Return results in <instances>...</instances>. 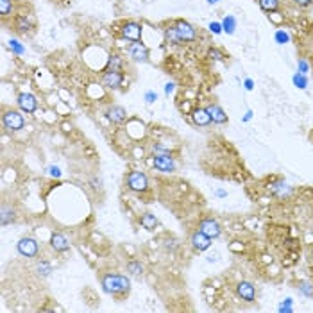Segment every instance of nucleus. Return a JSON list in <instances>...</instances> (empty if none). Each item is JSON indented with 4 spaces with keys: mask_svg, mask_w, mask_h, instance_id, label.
<instances>
[{
    "mask_svg": "<svg viewBox=\"0 0 313 313\" xmlns=\"http://www.w3.org/2000/svg\"><path fill=\"white\" fill-rule=\"evenodd\" d=\"M297 288H299L301 294L306 295V297H313V285L312 283H308V281H301Z\"/></svg>",
    "mask_w": 313,
    "mask_h": 313,
    "instance_id": "obj_25",
    "label": "nucleus"
},
{
    "mask_svg": "<svg viewBox=\"0 0 313 313\" xmlns=\"http://www.w3.org/2000/svg\"><path fill=\"white\" fill-rule=\"evenodd\" d=\"M102 288L106 294L111 295L127 294L131 288V281H129V277L122 276V274H106L102 277Z\"/></svg>",
    "mask_w": 313,
    "mask_h": 313,
    "instance_id": "obj_1",
    "label": "nucleus"
},
{
    "mask_svg": "<svg viewBox=\"0 0 313 313\" xmlns=\"http://www.w3.org/2000/svg\"><path fill=\"white\" fill-rule=\"evenodd\" d=\"M193 122H195L197 126H210L211 124V118H210V115H208V111H206V108L204 109H195L193 111Z\"/></svg>",
    "mask_w": 313,
    "mask_h": 313,
    "instance_id": "obj_18",
    "label": "nucleus"
},
{
    "mask_svg": "<svg viewBox=\"0 0 313 313\" xmlns=\"http://www.w3.org/2000/svg\"><path fill=\"white\" fill-rule=\"evenodd\" d=\"M2 122H4L5 129H9V131H20V129H24V117L20 115L18 111H5L4 117H2Z\"/></svg>",
    "mask_w": 313,
    "mask_h": 313,
    "instance_id": "obj_3",
    "label": "nucleus"
},
{
    "mask_svg": "<svg viewBox=\"0 0 313 313\" xmlns=\"http://www.w3.org/2000/svg\"><path fill=\"white\" fill-rule=\"evenodd\" d=\"M176 29H178V34L181 38V42H193L197 38L195 29H193L192 24H188V22H178L176 24Z\"/></svg>",
    "mask_w": 313,
    "mask_h": 313,
    "instance_id": "obj_7",
    "label": "nucleus"
},
{
    "mask_svg": "<svg viewBox=\"0 0 313 313\" xmlns=\"http://www.w3.org/2000/svg\"><path fill=\"white\" fill-rule=\"evenodd\" d=\"M145 100L149 104L156 102V100H158V93H156V91H145Z\"/></svg>",
    "mask_w": 313,
    "mask_h": 313,
    "instance_id": "obj_35",
    "label": "nucleus"
},
{
    "mask_svg": "<svg viewBox=\"0 0 313 313\" xmlns=\"http://www.w3.org/2000/svg\"><path fill=\"white\" fill-rule=\"evenodd\" d=\"M297 72H301V74H304V75H308V72H310L308 61L303 59V57H299V59H297Z\"/></svg>",
    "mask_w": 313,
    "mask_h": 313,
    "instance_id": "obj_30",
    "label": "nucleus"
},
{
    "mask_svg": "<svg viewBox=\"0 0 313 313\" xmlns=\"http://www.w3.org/2000/svg\"><path fill=\"white\" fill-rule=\"evenodd\" d=\"M268 188H270V192L276 193L277 197H288L290 193H292V188H290V184H286L283 179H277V181L272 182Z\"/></svg>",
    "mask_w": 313,
    "mask_h": 313,
    "instance_id": "obj_17",
    "label": "nucleus"
},
{
    "mask_svg": "<svg viewBox=\"0 0 313 313\" xmlns=\"http://www.w3.org/2000/svg\"><path fill=\"white\" fill-rule=\"evenodd\" d=\"M129 54L136 61H147L149 59V48L145 47L141 42H133L129 45Z\"/></svg>",
    "mask_w": 313,
    "mask_h": 313,
    "instance_id": "obj_10",
    "label": "nucleus"
},
{
    "mask_svg": "<svg viewBox=\"0 0 313 313\" xmlns=\"http://www.w3.org/2000/svg\"><path fill=\"white\" fill-rule=\"evenodd\" d=\"M222 29H224V33L234 34V29H236V18H234L233 14H227V16L222 20Z\"/></svg>",
    "mask_w": 313,
    "mask_h": 313,
    "instance_id": "obj_21",
    "label": "nucleus"
},
{
    "mask_svg": "<svg viewBox=\"0 0 313 313\" xmlns=\"http://www.w3.org/2000/svg\"><path fill=\"white\" fill-rule=\"evenodd\" d=\"M236 292L238 295L242 297L243 301H247V303H253L256 299V288H254L253 283H249V281H240L238 286H236Z\"/></svg>",
    "mask_w": 313,
    "mask_h": 313,
    "instance_id": "obj_8",
    "label": "nucleus"
},
{
    "mask_svg": "<svg viewBox=\"0 0 313 313\" xmlns=\"http://www.w3.org/2000/svg\"><path fill=\"white\" fill-rule=\"evenodd\" d=\"M165 36H167V42L169 43H181V38H179V34H178V29L176 27H169L167 31H165Z\"/></svg>",
    "mask_w": 313,
    "mask_h": 313,
    "instance_id": "obj_23",
    "label": "nucleus"
},
{
    "mask_svg": "<svg viewBox=\"0 0 313 313\" xmlns=\"http://www.w3.org/2000/svg\"><path fill=\"white\" fill-rule=\"evenodd\" d=\"M127 186L131 188L133 192H145L149 188V179H147V176L143 172L134 170V172L127 176Z\"/></svg>",
    "mask_w": 313,
    "mask_h": 313,
    "instance_id": "obj_2",
    "label": "nucleus"
},
{
    "mask_svg": "<svg viewBox=\"0 0 313 313\" xmlns=\"http://www.w3.org/2000/svg\"><path fill=\"white\" fill-rule=\"evenodd\" d=\"M274 40H276L277 45H285V43L290 42V34L286 31H283V29H277L276 34H274Z\"/></svg>",
    "mask_w": 313,
    "mask_h": 313,
    "instance_id": "obj_24",
    "label": "nucleus"
},
{
    "mask_svg": "<svg viewBox=\"0 0 313 313\" xmlns=\"http://www.w3.org/2000/svg\"><path fill=\"white\" fill-rule=\"evenodd\" d=\"M210 4H217V2H220V0H208Z\"/></svg>",
    "mask_w": 313,
    "mask_h": 313,
    "instance_id": "obj_43",
    "label": "nucleus"
},
{
    "mask_svg": "<svg viewBox=\"0 0 313 313\" xmlns=\"http://www.w3.org/2000/svg\"><path fill=\"white\" fill-rule=\"evenodd\" d=\"M50 245H52V249H56V251H59V253H65V251H68V249H70V243H68V240H66L61 233L52 234Z\"/></svg>",
    "mask_w": 313,
    "mask_h": 313,
    "instance_id": "obj_16",
    "label": "nucleus"
},
{
    "mask_svg": "<svg viewBox=\"0 0 313 313\" xmlns=\"http://www.w3.org/2000/svg\"><path fill=\"white\" fill-rule=\"evenodd\" d=\"M18 27H20V31H27V29H29V22L25 18H20L18 20Z\"/></svg>",
    "mask_w": 313,
    "mask_h": 313,
    "instance_id": "obj_37",
    "label": "nucleus"
},
{
    "mask_svg": "<svg viewBox=\"0 0 313 313\" xmlns=\"http://www.w3.org/2000/svg\"><path fill=\"white\" fill-rule=\"evenodd\" d=\"M122 34H124V38L131 40V42H140L141 25H138L136 22H129V24L124 25V29H122Z\"/></svg>",
    "mask_w": 313,
    "mask_h": 313,
    "instance_id": "obj_14",
    "label": "nucleus"
},
{
    "mask_svg": "<svg viewBox=\"0 0 313 313\" xmlns=\"http://www.w3.org/2000/svg\"><path fill=\"white\" fill-rule=\"evenodd\" d=\"M199 231L208 234L210 238H217V236H220V233H222V227H220V224L215 219H204L201 220V224H199Z\"/></svg>",
    "mask_w": 313,
    "mask_h": 313,
    "instance_id": "obj_4",
    "label": "nucleus"
},
{
    "mask_svg": "<svg viewBox=\"0 0 313 313\" xmlns=\"http://www.w3.org/2000/svg\"><path fill=\"white\" fill-rule=\"evenodd\" d=\"M292 83H294L295 88H299V89L308 88V77L304 74H301V72H295L294 77H292Z\"/></svg>",
    "mask_w": 313,
    "mask_h": 313,
    "instance_id": "obj_22",
    "label": "nucleus"
},
{
    "mask_svg": "<svg viewBox=\"0 0 313 313\" xmlns=\"http://www.w3.org/2000/svg\"><path fill=\"white\" fill-rule=\"evenodd\" d=\"M217 195H219V197H227V192H225V190H219V192H217Z\"/></svg>",
    "mask_w": 313,
    "mask_h": 313,
    "instance_id": "obj_42",
    "label": "nucleus"
},
{
    "mask_svg": "<svg viewBox=\"0 0 313 313\" xmlns=\"http://www.w3.org/2000/svg\"><path fill=\"white\" fill-rule=\"evenodd\" d=\"M50 176H56V178H59V176H61L59 169H57V167H50Z\"/></svg>",
    "mask_w": 313,
    "mask_h": 313,
    "instance_id": "obj_41",
    "label": "nucleus"
},
{
    "mask_svg": "<svg viewBox=\"0 0 313 313\" xmlns=\"http://www.w3.org/2000/svg\"><path fill=\"white\" fill-rule=\"evenodd\" d=\"M11 9H13L11 0H0V13H2V16H7Z\"/></svg>",
    "mask_w": 313,
    "mask_h": 313,
    "instance_id": "obj_29",
    "label": "nucleus"
},
{
    "mask_svg": "<svg viewBox=\"0 0 313 313\" xmlns=\"http://www.w3.org/2000/svg\"><path fill=\"white\" fill-rule=\"evenodd\" d=\"M127 270L131 272L133 276H141V274H143V265L138 262H131L127 265Z\"/></svg>",
    "mask_w": 313,
    "mask_h": 313,
    "instance_id": "obj_26",
    "label": "nucleus"
},
{
    "mask_svg": "<svg viewBox=\"0 0 313 313\" xmlns=\"http://www.w3.org/2000/svg\"><path fill=\"white\" fill-rule=\"evenodd\" d=\"M206 111H208V115H210L213 124H225V122H227V115H225V111L220 108L219 104H210V106H206Z\"/></svg>",
    "mask_w": 313,
    "mask_h": 313,
    "instance_id": "obj_12",
    "label": "nucleus"
},
{
    "mask_svg": "<svg viewBox=\"0 0 313 313\" xmlns=\"http://www.w3.org/2000/svg\"><path fill=\"white\" fill-rule=\"evenodd\" d=\"M102 85L108 88H118L122 85V74L120 70H106L102 75Z\"/></svg>",
    "mask_w": 313,
    "mask_h": 313,
    "instance_id": "obj_13",
    "label": "nucleus"
},
{
    "mask_svg": "<svg viewBox=\"0 0 313 313\" xmlns=\"http://www.w3.org/2000/svg\"><path fill=\"white\" fill-rule=\"evenodd\" d=\"M210 57H213L215 61H224V54L220 50H217V48H211L210 50Z\"/></svg>",
    "mask_w": 313,
    "mask_h": 313,
    "instance_id": "obj_34",
    "label": "nucleus"
},
{
    "mask_svg": "<svg viewBox=\"0 0 313 313\" xmlns=\"http://www.w3.org/2000/svg\"><path fill=\"white\" fill-rule=\"evenodd\" d=\"M141 225H143L147 231H154L156 225H158V219H156L154 215H150V213H145L143 217H141Z\"/></svg>",
    "mask_w": 313,
    "mask_h": 313,
    "instance_id": "obj_20",
    "label": "nucleus"
},
{
    "mask_svg": "<svg viewBox=\"0 0 313 313\" xmlns=\"http://www.w3.org/2000/svg\"><path fill=\"white\" fill-rule=\"evenodd\" d=\"M258 4L267 13H276L279 9V0H258Z\"/></svg>",
    "mask_w": 313,
    "mask_h": 313,
    "instance_id": "obj_19",
    "label": "nucleus"
},
{
    "mask_svg": "<svg viewBox=\"0 0 313 313\" xmlns=\"http://www.w3.org/2000/svg\"><path fill=\"white\" fill-rule=\"evenodd\" d=\"M210 31L213 34H220L222 31H224V29H222V24H219V22H211V24H210Z\"/></svg>",
    "mask_w": 313,
    "mask_h": 313,
    "instance_id": "obj_33",
    "label": "nucleus"
},
{
    "mask_svg": "<svg viewBox=\"0 0 313 313\" xmlns=\"http://www.w3.org/2000/svg\"><path fill=\"white\" fill-rule=\"evenodd\" d=\"M243 88L247 89V91H251V89L254 88V81H253V79H249V77H247V79L243 81Z\"/></svg>",
    "mask_w": 313,
    "mask_h": 313,
    "instance_id": "obj_36",
    "label": "nucleus"
},
{
    "mask_svg": "<svg viewBox=\"0 0 313 313\" xmlns=\"http://www.w3.org/2000/svg\"><path fill=\"white\" fill-rule=\"evenodd\" d=\"M38 270H40V274H43V276H48V274H50V267L45 262H42V263H38Z\"/></svg>",
    "mask_w": 313,
    "mask_h": 313,
    "instance_id": "obj_32",
    "label": "nucleus"
},
{
    "mask_svg": "<svg viewBox=\"0 0 313 313\" xmlns=\"http://www.w3.org/2000/svg\"><path fill=\"white\" fill-rule=\"evenodd\" d=\"M108 68L109 70H120L122 68V59L118 56H111L108 61Z\"/></svg>",
    "mask_w": 313,
    "mask_h": 313,
    "instance_id": "obj_27",
    "label": "nucleus"
},
{
    "mask_svg": "<svg viewBox=\"0 0 313 313\" xmlns=\"http://www.w3.org/2000/svg\"><path fill=\"white\" fill-rule=\"evenodd\" d=\"M192 245L195 251H199V253H202V251H208L211 245V238L208 236V234H204L202 231H197V233L192 234Z\"/></svg>",
    "mask_w": 313,
    "mask_h": 313,
    "instance_id": "obj_9",
    "label": "nucleus"
},
{
    "mask_svg": "<svg viewBox=\"0 0 313 313\" xmlns=\"http://www.w3.org/2000/svg\"><path fill=\"white\" fill-rule=\"evenodd\" d=\"M292 303H294V301L290 299V297H286V299L279 304V308H277V310H279L281 313H283V312H285V313H292V312H294V306H292Z\"/></svg>",
    "mask_w": 313,
    "mask_h": 313,
    "instance_id": "obj_28",
    "label": "nucleus"
},
{
    "mask_svg": "<svg viewBox=\"0 0 313 313\" xmlns=\"http://www.w3.org/2000/svg\"><path fill=\"white\" fill-rule=\"evenodd\" d=\"M313 0H294V4H297L299 7H306V5L312 4Z\"/></svg>",
    "mask_w": 313,
    "mask_h": 313,
    "instance_id": "obj_38",
    "label": "nucleus"
},
{
    "mask_svg": "<svg viewBox=\"0 0 313 313\" xmlns=\"http://www.w3.org/2000/svg\"><path fill=\"white\" fill-rule=\"evenodd\" d=\"M253 109H247V113H245V115H243V118H242V122H249L251 120V118H253Z\"/></svg>",
    "mask_w": 313,
    "mask_h": 313,
    "instance_id": "obj_40",
    "label": "nucleus"
},
{
    "mask_svg": "<svg viewBox=\"0 0 313 313\" xmlns=\"http://www.w3.org/2000/svg\"><path fill=\"white\" fill-rule=\"evenodd\" d=\"M108 118L113 124H124L127 118V113L122 106H111V108L108 109Z\"/></svg>",
    "mask_w": 313,
    "mask_h": 313,
    "instance_id": "obj_15",
    "label": "nucleus"
},
{
    "mask_svg": "<svg viewBox=\"0 0 313 313\" xmlns=\"http://www.w3.org/2000/svg\"><path fill=\"white\" fill-rule=\"evenodd\" d=\"M9 48L14 52V54H24L25 52V48L20 45V42H16V40H11L9 42Z\"/></svg>",
    "mask_w": 313,
    "mask_h": 313,
    "instance_id": "obj_31",
    "label": "nucleus"
},
{
    "mask_svg": "<svg viewBox=\"0 0 313 313\" xmlns=\"http://www.w3.org/2000/svg\"><path fill=\"white\" fill-rule=\"evenodd\" d=\"M154 167L159 172H174V170H176V161H174L169 154H156Z\"/></svg>",
    "mask_w": 313,
    "mask_h": 313,
    "instance_id": "obj_6",
    "label": "nucleus"
},
{
    "mask_svg": "<svg viewBox=\"0 0 313 313\" xmlns=\"http://www.w3.org/2000/svg\"><path fill=\"white\" fill-rule=\"evenodd\" d=\"M18 106L22 111L25 113H34L36 111V106H38V100L33 93H22L18 95Z\"/></svg>",
    "mask_w": 313,
    "mask_h": 313,
    "instance_id": "obj_11",
    "label": "nucleus"
},
{
    "mask_svg": "<svg viewBox=\"0 0 313 313\" xmlns=\"http://www.w3.org/2000/svg\"><path fill=\"white\" fill-rule=\"evenodd\" d=\"M174 88H176V85H174V83H169V85H165V93L170 95L174 91Z\"/></svg>",
    "mask_w": 313,
    "mask_h": 313,
    "instance_id": "obj_39",
    "label": "nucleus"
},
{
    "mask_svg": "<svg viewBox=\"0 0 313 313\" xmlns=\"http://www.w3.org/2000/svg\"><path fill=\"white\" fill-rule=\"evenodd\" d=\"M16 247H18V253L25 258H34L38 254V242L34 238H22Z\"/></svg>",
    "mask_w": 313,
    "mask_h": 313,
    "instance_id": "obj_5",
    "label": "nucleus"
}]
</instances>
